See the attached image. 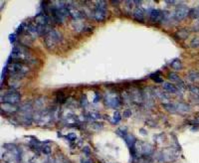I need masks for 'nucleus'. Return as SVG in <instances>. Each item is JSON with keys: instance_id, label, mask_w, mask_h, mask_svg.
Wrapping results in <instances>:
<instances>
[{"instance_id": "nucleus-19", "label": "nucleus", "mask_w": 199, "mask_h": 163, "mask_svg": "<svg viewBox=\"0 0 199 163\" xmlns=\"http://www.w3.org/2000/svg\"><path fill=\"white\" fill-rule=\"evenodd\" d=\"M188 31H186L185 29H182V30H180V31H178V33H177V35H178V37L179 38H181V39H185V38H187V36H188Z\"/></svg>"}, {"instance_id": "nucleus-14", "label": "nucleus", "mask_w": 199, "mask_h": 163, "mask_svg": "<svg viewBox=\"0 0 199 163\" xmlns=\"http://www.w3.org/2000/svg\"><path fill=\"white\" fill-rule=\"evenodd\" d=\"M170 66L172 69L176 70V71H179V70L182 69V63H181V61L179 59H174L170 63Z\"/></svg>"}, {"instance_id": "nucleus-5", "label": "nucleus", "mask_w": 199, "mask_h": 163, "mask_svg": "<svg viewBox=\"0 0 199 163\" xmlns=\"http://www.w3.org/2000/svg\"><path fill=\"white\" fill-rule=\"evenodd\" d=\"M21 100V95H20L19 93L17 92H14V91H11V92H8L6 93L4 95H2L1 97V101L2 104H13V106H15Z\"/></svg>"}, {"instance_id": "nucleus-28", "label": "nucleus", "mask_w": 199, "mask_h": 163, "mask_svg": "<svg viewBox=\"0 0 199 163\" xmlns=\"http://www.w3.org/2000/svg\"><path fill=\"white\" fill-rule=\"evenodd\" d=\"M130 115H131V112H128V110H127V112H125L124 116H125V117H128V116H130Z\"/></svg>"}, {"instance_id": "nucleus-21", "label": "nucleus", "mask_w": 199, "mask_h": 163, "mask_svg": "<svg viewBox=\"0 0 199 163\" xmlns=\"http://www.w3.org/2000/svg\"><path fill=\"white\" fill-rule=\"evenodd\" d=\"M42 151L44 154H47V155H48V154L51 153V148H50V146H48V145H46V146L42 147Z\"/></svg>"}, {"instance_id": "nucleus-3", "label": "nucleus", "mask_w": 199, "mask_h": 163, "mask_svg": "<svg viewBox=\"0 0 199 163\" xmlns=\"http://www.w3.org/2000/svg\"><path fill=\"white\" fill-rule=\"evenodd\" d=\"M97 5L94 9L93 16L96 21L103 22L107 17V5L105 1H97Z\"/></svg>"}, {"instance_id": "nucleus-11", "label": "nucleus", "mask_w": 199, "mask_h": 163, "mask_svg": "<svg viewBox=\"0 0 199 163\" xmlns=\"http://www.w3.org/2000/svg\"><path fill=\"white\" fill-rule=\"evenodd\" d=\"M163 89L165 90V91H167L169 93H171V94H176L178 95L177 93H180L179 92V89L177 88V87H175L174 85H172L170 83H163Z\"/></svg>"}, {"instance_id": "nucleus-1", "label": "nucleus", "mask_w": 199, "mask_h": 163, "mask_svg": "<svg viewBox=\"0 0 199 163\" xmlns=\"http://www.w3.org/2000/svg\"><path fill=\"white\" fill-rule=\"evenodd\" d=\"M8 72L12 79H22L24 78L29 72V67L23 62H16L14 61L8 67Z\"/></svg>"}, {"instance_id": "nucleus-7", "label": "nucleus", "mask_w": 199, "mask_h": 163, "mask_svg": "<svg viewBox=\"0 0 199 163\" xmlns=\"http://www.w3.org/2000/svg\"><path fill=\"white\" fill-rule=\"evenodd\" d=\"M189 8L184 4H180L175 8L174 11V18L177 20V21H181L183 20L185 17L188 16L189 14Z\"/></svg>"}, {"instance_id": "nucleus-2", "label": "nucleus", "mask_w": 199, "mask_h": 163, "mask_svg": "<svg viewBox=\"0 0 199 163\" xmlns=\"http://www.w3.org/2000/svg\"><path fill=\"white\" fill-rule=\"evenodd\" d=\"M167 112H170L172 113L179 112V113H186L190 112V106L185 103H176V104H164L162 106Z\"/></svg>"}, {"instance_id": "nucleus-10", "label": "nucleus", "mask_w": 199, "mask_h": 163, "mask_svg": "<svg viewBox=\"0 0 199 163\" xmlns=\"http://www.w3.org/2000/svg\"><path fill=\"white\" fill-rule=\"evenodd\" d=\"M133 18L136 20V21H139V22H142L143 20H144V11H143L142 8H136V10L133 11Z\"/></svg>"}, {"instance_id": "nucleus-22", "label": "nucleus", "mask_w": 199, "mask_h": 163, "mask_svg": "<svg viewBox=\"0 0 199 163\" xmlns=\"http://www.w3.org/2000/svg\"><path fill=\"white\" fill-rule=\"evenodd\" d=\"M89 116L91 118H93V119H99V118H101V115H99V113H97V112H90L89 113Z\"/></svg>"}, {"instance_id": "nucleus-13", "label": "nucleus", "mask_w": 199, "mask_h": 163, "mask_svg": "<svg viewBox=\"0 0 199 163\" xmlns=\"http://www.w3.org/2000/svg\"><path fill=\"white\" fill-rule=\"evenodd\" d=\"M1 107L4 112H7L9 113H15L17 110H19V107H16L15 106H13V104H2Z\"/></svg>"}, {"instance_id": "nucleus-26", "label": "nucleus", "mask_w": 199, "mask_h": 163, "mask_svg": "<svg viewBox=\"0 0 199 163\" xmlns=\"http://www.w3.org/2000/svg\"><path fill=\"white\" fill-rule=\"evenodd\" d=\"M9 40H10V42H11V43H14V42H15V34L10 35V36H9Z\"/></svg>"}, {"instance_id": "nucleus-4", "label": "nucleus", "mask_w": 199, "mask_h": 163, "mask_svg": "<svg viewBox=\"0 0 199 163\" xmlns=\"http://www.w3.org/2000/svg\"><path fill=\"white\" fill-rule=\"evenodd\" d=\"M62 40V36L59 32L51 30L45 35V44L49 49L56 47V45Z\"/></svg>"}, {"instance_id": "nucleus-15", "label": "nucleus", "mask_w": 199, "mask_h": 163, "mask_svg": "<svg viewBox=\"0 0 199 163\" xmlns=\"http://www.w3.org/2000/svg\"><path fill=\"white\" fill-rule=\"evenodd\" d=\"M188 16L190 17V18H192V19L199 18V7L192 8V9L189 11Z\"/></svg>"}, {"instance_id": "nucleus-23", "label": "nucleus", "mask_w": 199, "mask_h": 163, "mask_svg": "<svg viewBox=\"0 0 199 163\" xmlns=\"http://www.w3.org/2000/svg\"><path fill=\"white\" fill-rule=\"evenodd\" d=\"M67 138H68L70 141H74L76 139V134L75 133H69V134H67Z\"/></svg>"}, {"instance_id": "nucleus-6", "label": "nucleus", "mask_w": 199, "mask_h": 163, "mask_svg": "<svg viewBox=\"0 0 199 163\" xmlns=\"http://www.w3.org/2000/svg\"><path fill=\"white\" fill-rule=\"evenodd\" d=\"M105 103L109 107H113V109H116L121 106V98L118 95H116V93H109L105 97Z\"/></svg>"}, {"instance_id": "nucleus-9", "label": "nucleus", "mask_w": 199, "mask_h": 163, "mask_svg": "<svg viewBox=\"0 0 199 163\" xmlns=\"http://www.w3.org/2000/svg\"><path fill=\"white\" fill-rule=\"evenodd\" d=\"M35 22H36L37 26H43V27H46V26H48V24L50 23V18H49L48 14L39 13L35 16Z\"/></svg>"}, {"instance_id": "nucleus-8", "label": "nucleus", "mask_w": 199, "mask_h": 163, "mask_svg": "<svg viewBox=\"0 0 199 163\" xmlns=\"http://www.w3.org/2000/svg\"><path fill=\"white\" fill-rule=\"evenodd\" d=\"M148 14H149V20L153 23L161 22L162 20L164 19V16H165L164 12L158 9H153Z\"/></svg>"}, {"instance_id": "nucleus-25", "label": "nucleus", "mask_w": 199, "mask_h": 163, "mask_svg": "<svg viewBox=\"0 0 199 163\" xmlns=\"http://www.w3.org/2000/svg\"><path fill=\"white\" fill-rule=\"evenodd\" d=\"M156 83H163V79L161 78V77H157V78H156L153 80Z\"/></svg>"}, {"instance_id": "nucleus-16", "label": "nucleus", "mask_w": 199, "mask_h": 163, "mask_svg": "<svg viewBox=\"0 0 199 163\" xmlns=\"http://www.w3.org/2000/svg\"><path fill=\"white\" fill-rule=\"evenodd\" d=\"M188 79L191 81H197L199 80V72L197 71H190L188 73Z\"/></svg>"}, {"instance_id": "nucleus-17", "label": "nucleus", "mask_w": 199, "mask_h": 163, "mask_svg": "<svg viewBox=\"0 0 199 163\" xmlns=\"http://www.w3.org/2000/svg\"><path fill=\"white\" fill-rule=\"evenodd\" d=\"M121 119H122L121 113H119V112H116L115 113H114V117L112 119V122L114 124H116V123H119V122L121 121Z\"/></svg>"}, {"instance_id": "nucleus-24", "label": "nucleus", "mask_w": 199, "mask_h": 163, "mask_svg": "<svg viewBox=\"0 0 199 163\" xmlns=\"http://www.w3.org/2000/svg\"><path fill=\"white\" fill-rule=\"evenodd\" d=\"M81 163H92V160L89 158H82Z\"/></svg>"}, {"instance_id": "nucleus-12", "label": "nucleus", "mask_w": 199, "mask_h": 163, "mask_svg": "<svg viewBox=\"0 0 199 163\" xmlns=\"http://www.w3.org/2000/svg\"><path fill=\"white\" fill-rule=\"evenodd\" d=\"M124 138H125V143H127V145L130 148V149L133 147H134V145L136 144V139L133 134H127Z\"/></svg>"}, {"instance_id": "nucleus-27", "label": "nucleus", "mask_w": 199, "mask_h": 163, "mask_svg": "<svg viewBox=\"0 0 199 163\" xmlns=\"http://www.w3.org/2000/svg\"><path fill=\"white\" fill-rule=\"evenodd\" d=\"M83 151L87 154V155H90V149H89V147H85Z\"/></svg>"}, {"instance_id": "nucleus-18", "label": "nucleus", "mask_w": 199, "mask_h": 163, "mask_svg": "<svg viewBox=\"0 0 199 163\" xmlns=\"http://www.w3.org/2000/svg\"><path fill=\"white\" fill-rule=\"evenodd\" d=\"M168 79L172 82H180V78L179 76L175 73H169L168 74Z\"/></svg>"}, {"instance_id": "nucleus-20", "label": "nucleus", "mask_w": 199, "mask_h": 163, "mask_svg": "<svg viewBox=\"0 0 199 163\" xmlns=\"http://www.w3.org/2000/svg\"><path fill=\"white\" fill-rule=\"evenodd\" d=\"M190 46H191L192 48L199 47V37L193 38V39L191 40V42H190Z\"/></svg>"}]
</instances>
